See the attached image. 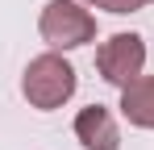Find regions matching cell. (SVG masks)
<instances>
[{"label":"cell","mask_w":154,"mask_h":150,"mask_svg":"<svg viewBox=\"0 0 154 150\" xmlns=\"http://www.w3.org/2000/svg\"><path fill=\"white\" fill-rule=\"evenodd\" d=\"M21 92L33 108L50 113V108H58L75 96V67L63 54H38L21 75Z\"/></svg>","instance_id":"cell-1"},{"label":"cell","mask_w":154,"mask_h":150,"mask_svg":"<svg viewBox=\"0 0 154 150\" xmlns=\"http://www.w3.org/2000/svg\"><path fill=\"white\" fill-rule=\"evenodd\" d=\"M150 0H100V8H108V13H137V8H146Z\"/></svg>","instance_id":"cell-6"},{"label":"cell","mask_w":154,"mask_h":150,"mask_svg":"<svg viewBox=\"0 0 154 150\" xmlns=\"http://www.w3.org/2000/svg\"><path fill=\"white\" fill-rule=\"evenodd\" d=\"M92 4H100V0H92Z\"/></svg>","instance_id":"cell-7"},{"label":"cell","mask_w":154,"mask_h":150,"mask_svg":"<svg viewBox=\"0 0 154 150\" xmlns=\"http://www.w3.org/2000/svg\"><path fill=\"white\" fill-rule=\"evenodd\" d=\"M38 29L54 50H75V46H88L96 38V17L75 0H50L42 8Z\"/></svg>","instance_id":"cell-2"},{"label":"cell","mask_w":154,"mask_h":150,"mask_svg":"<svg viewBox=\"0 0 154 150\" xmlns=\"http://www.w3.org/2000/svg\"><path fill=\"white\" fill-rule=\"evenodd\" d=\"M121 113L137 129H154V75H137L121 88Z\"/></svg>","instance_id":"cell-5"},{"label":"cell","mask_w":154,"mask_h":150,"mask_svg":"<svg viewBox=\"0 0 154 150\" xmlns=\"http://www.w3.org/2000/svg\"><path fill=\"white\" fill-rule=\"evenodd\" d=\"M75 138H79V146H88V150H117V146H121L117 121L108 117V108H100V104L79 108V117H75Z\"/></svg>","instance_id":"cell-4"},{"label":"cell","mask_w":154,"mask_h":150,"mask_svg":"<svg viewBox=\"0 0 154 150\" xmlns=\"http://www.w3.org/2000/svg\"><path fill=\"white\" fill-rule=\"evenodd\" d=\"M96 67L108 83H117V88H125L133 83L142 67H146V42H142V33H112L108 42H100L96 50Z\"/></svg>","instance_id":"cell-3"}]
</instances>
